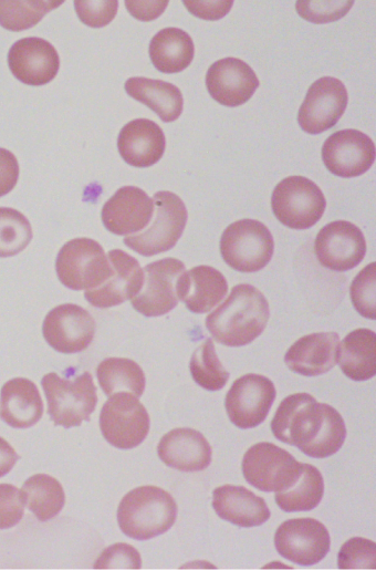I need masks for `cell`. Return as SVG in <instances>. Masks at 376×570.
<instances>
[{"label": "cell", "instance_id": "obj_1", "mask_svg": "<svg viewBox=\"0 0 376 570\" xmlns=\"http://www.w3.org/2000/svg\"><path fill=\"white\" fill-rule=\"evenodd\" d=\"M270 308L255 287L241 283L231 289L227 299L206 318V328L218 343L243 346L265 329Z\"/></svg>", "mask_w": 376, "mask_h": 570}, {"label": "cell", "instance_id": "obj_2", "mask_svg": "<svg viewBox=\"0 0 376 570\" xmlns=\"http://www.w3.org/2000/svg\"><path fill=\"white\" fill-rule=\"evenodd\" d=\"M177 511V504L169 493L153 485L139 486L122 498L117 522L127 537L148 540L169 530Z\"/></svg>", "mask_w": 376, "mask_h": 570}, {"label": "cell", "instance_id": "obj_3", "mask_svg": "<svg viewBox=\"0 0 376 570\" xmlns=\"http://www.w3.org/2000/svg\"><path fill=\"white\" fill-rule=\"evenodd\" d=\"M41 385L48 401V413L54 425L70 428L90 419L97 403L96 386L90 372L86 371L74 380L62 379L51 372L42 377Z\"/></svg>", "mask_w": 376, "mask_h": 570}, {"label": "cell", "instance_id": "obj_4", "mask_svg": "<svg viewBox=\"0 0 376 570\" xmlns=\"http://www.w3.org/2000/svg\"><path fill=\"white\" fill-rule=\"evenodd\" d=\"M152 221L140 232L124 238V243L135 252L150 257L170 250L182 235L187 209L176 194L155 193Z\"/></svg>", "mask_w": 376, "mask_h": 570}, {"label": "cell", "instance_id": "obj_5", "mask_svg": "<svg viewBox=\"0 0 376 570\" xmlns=\"http://www.w3.org/2000/svg\"><path fill=\"white\" fill-rule=\"evenodd\" d=\"M274 251L273 237L268 227L255 219H240L230 224L220 238L223 261L240 272L263 269Z\"/></svg>", "mask_w": 376, "mask_h": 570}, {"label": "cell", "instance_id": "obj_6", "mask_svg": "<svg viewBox=\"0 0 376 570\" xmlns=\"http://www.w3.org/2000/svg\"><path fill=\"white\" fill-rule=\"evenodd\" d=\"M272 211L276 219L292 229H307L324 214L326 200L321 188L304 176H289L273 189Z\"/></svg>", "mask_w": 376, "mask_h": 570}, {"label": "cell", "instance_id": "obj_7", "mask_svg": "<svg viewBox=\"0 0 376 570\" xmlns=\"http://www.w3.org/2000/svg\"><path fill=\"white\" fill-rule=\"evenodd\" d=\"M109 269L103 247L85 237L67 241L55 260L59 280L72 290H88L100 286L105 281Z\"/></svg>", "mask_w": 376, "mask_h": 570}, {"label": "cell", "instance_id": "obj_8", "mask_svg": "<svg viewBox=\"0 0 376 570\" xmlns=\"http://www.w3.org/2000/svg\"><path fill=\"white\" fill-rule=\"evenodd\" d=\"M241 469L246 480L254 488L278 493L297 479L302 464L273 443L260 442L244 453Z\"/></svg>", "mask_w": 376, "mask_h": 570}, {"label": "cell", "instance_id": "obj_9", "mask_svg": "<svg viewBox=\"0 0 376 570\" xmlns=\"http://www.w3.org/2000/svg\"><path fill=\"white\" fill-rule=\"evenodd\" d=\"M149 415L138 397L116 393L108 397L100 413L103 437L114 447L129 449L138 446L149 431Z\"/></svg>", "mask_w": 376, "mask_h": 570}, {"label": "cell", "instance_id": "obj_10", "mask_svg": "<svg viewBox=\"0 0 376 570\" xmlns=\"http://www.w3.org/2000/svg\"><path fill=\"white\" fill-rule=\"evenodd\" d=\"M140 290L130 299L133 308L145 317H158L173 310L179 300V280L185 265L173 257L150 262L144 268Z\"/></svg>", "mask_w": 376, "mask_h": 570}, {"label": "cell", "instance_id": "obj_11", "mask_svg": "<svg viewBox=\"0 0 376 570\" xmlns=\"http://www.w3.org/2000/svg\"><path fill=\"white\" fill-rule=\"evenodd\" d=\"M275 396V386L270 379L249 373L232 383L226 394L224 407L233 425L253 428L264 422Z\"/></svg>", "mask_w": 376, "mask_h": 570}, {"label": "cell", "instance_id": "obj_12", "mask_svg": "<svg viewBox=\"0 0 376 570\" xmlns=\"http://www.w3.org/2000/svg\"><path fill=\"white\" fill-rule=\"evenodd\" d=\"M274 546L280 556L300 566H313L327 555L331 538L326 527L314 518L283 521L274 533Z\"/></svg>", "mask_w": 376, "mask_h": 570}, {"label": "cell", "instance_id": "obj_13", "mask_svg": "<svg viewBox=\"0 0 376 570\" xmlns=\"http://www.w3.org/2000/svg\"><path fill=\"white\" fill-rule=\"evenodd\" d=\"M323 417V403L307 393H295L282 400L271 421L276 439L302 450L315 436Z\"/></svg>", "mask_w": 376, "mask_h": 570}, {"label": "cell", "instance_id": "obj_14", "mask_svg": "<svg viewBox=\"0 0 376 570\" xmlns=\"http://www.w3.org/2000/svg\"><path fill=\"white\" fill-rule=\"evenodd\" d=\"M348 95L345 85L333 76L316 80L307 90L297 114L301 128L312 135L332 128L345 112Z\"/></svg>", "mask_w": 376, "mask_h": 570}, {"label": "cell", "instance_id": "obj_15", "mask_svg": "<svg viewBox=\"0 0 376 570\" xmlns=\"http://www.w3.org/2000/svg\"><path fill=\"white\" fill-rule=\"evenodd\" d=\"M372 138L358 129L346 128L331 134L322 146V160L332 174L352 178L366 173L375 162Z\"/></svg>", "mask_w": 376, "mask_h": 570}, {"label": "cell", "instance_id": "obj_16", "mask_svg": "<svg viewBox=\"0 0 376 570\" xmlns=\"http://www.w3.org/2000/svg\"><path fill=\"white\" fill-rule=\"evenodd\" d=\"M48 344L61 353H77L93 341L95 321L84 308L64 303L50 310L42 324Z\"/></svg>", "mask_w": 376, "mask_h": 570}, {"label": "cell", "instance_id": "obj_17", "mask_svg": "<svg viewBox=\"0 0 376 570\" xmlns=\"http://www.w3.org/2000/svg\"><path fill=\"white\" fill-rule=\"evenodd\" d=\"M314 250L323 267L346 271L363 260L366 241L357 226L346 220H336L321 228L315 238Z\"/></svg>", "mask_w": 376, "mask_h": 570}, {"label": "cell", "instance_id": "obj_18", "mask_svg": "<svg viewBox=\"0 0 376 570\" xmlns=\"http://www.w3.org/2000/svg\"><path fill=\"white\" fill-rule=\"evenodd\" d=\"M109 273L100 286L85 290V299L96 308L118 305L132 299L140 290L144 271L139 262L121 249H113L106 255Z\"/></svg>", "mask_w": 376, "mask_h": 570}, {"label": "cell", "instance_id": "obj_19", "mask_svg": "<svg viewBox=\"0 0 376 570\" xmlns=\"http://www.w3.org/2000/svg\"><path fill=\"white\" fill-rule=\"evenodd\" d=\"M8 65L20 82L38 86L55 77L60 68V58L49 41L38 37H27L11 45L8 52Z\"/></svg>", "mask_w": 376, "mask_h": 570}, {"label": "cell", "instance_id": "obj_20", "mask_svg": "<svg viewBox=\"0 0 376 570\" xmlns=\"http://www.w3.org/2000/svg\"><path fill=\"white\" fill-rule=\"evenodd\" d=\"M259 84L251 66L237 58L220 59L206 73V86L211 97L229 107L244 104Z\"/></svg>", "mask_w": 376, "mask_h": 570}, {"label": "cell", "instance_id": "obj_21", "mask_svg": "<svg viewBox=\"0 0 376 570\" xmlns=\"http://www.w3.org/2000/svg\"><path fill=\"white\" fill-rule=\"evenodd\" d=\"M154 213L153 199L136 186H123L103 205L104 227L114 235H129L143 230Z\"/></svg>", "mask_w": 376, "mask_h": 570}, {"label": "cell", "instance_id": "obj_22", "mask_svg": "<svg viewBox=\"0 0 376 570\" xmlns=\"http://www.w3.org/2000/svg\"><path fill=\"white\" fill-rule=\"evenodd\" d=\"M160 460L181 471H199L211 463V446L198 431L179 427L166 433L157 445Z\"/></svg>", "mask_w": 376, "mask_h": 570}, {"label": "cell", "instance_id": "obj_23", "mask_svg": "<svg viewBox=\"0 0 376 570\" xmlns=\"http://www.w3.org/2000/svg\"><path fill=\"white\" fill-rule=\"evenodd\" d=\"M340 335L316 332L296 340L286 351L284 362L294 373L315 376L332 370L337 362Z\"/></svg>", "mask_w": 376, "mask_h": 570}, {"label": "cell", "instance_id": "obj_24", "mask_svg": "<svg viewBox=\"0 0 376 570\" xmlns=\"http://www.w3.org/2000/svg\"><path fill=\"white\" fill-rule=\"evenodd\" d=\"M165 146L163 129L147 118H136L126 123L117 137L121 157L134 167H149L159 162Z\"/></svg>", "mask_w": 376, "mask_h": 570}, {"label": "cell", "instance_id": "obj_25", "mask_svg": "<svg viewBox=\"0 0 376 570\" xmlns=\"http://www.w3.org/2000/svg\"><path fill=\"white\" fill-rule=\"evenodd\" d=\"M212 507L221 519L246 528L261 526L271 516L265 500L241 485L215 488Z\"/></svg>", "mask_w": 376, "mask_h": 570}, {"label": "cell", "instance_id": "obj_26", "mask_svg": "<svg viewBox=\"0 0 376 570\" xmlns=\"http://www.w3.org/2000/svg\"><path fill=\"white\" fill-rule=\"evenodd\" d=\"M43 414V402L36 385L29 379L14 377L0 391V418L11 427L28 428Z\"/></svg>", "mask_w": 376, "mask_h": 570}, {"label": "cell", "instance_id": "obj_27", "mask_svg": "<svg viewBox=\"0 0 376 570\" xmlns=\"http://www.w3.org/2000/svg\"><path fill=\"white\" fill-rule=\"evenodd\" d=\"M228 291L223 274L210 266L185 271L179 280L178 297L194 313H205L218 304Z\"/></svg>", "mask_w": 376, "mask_h": 570}, {"label": "cell", "instance_id": "obj_28", "mask_svg": "<svg viewBox=\"0 0 376 570\" xmlns=\"http://www.w3.org/2000/svg\"><path fill=\"white\" fill-rule=\"evenodd\" d=\"M124 87L130 97L147 105L165 123L176 121L182 112V94L169 82L134 76L125 82Z\"/></svg>", "mask_w": 376, "mask_h": 570}, {"label": "cell", "instance_id": "obj_29", "mask_svg": "<svg viewBox=\"0 0 376 570\" xmlns=\"http://www.w3.org/2000/svg\"><path fill=\"white\" fill-rule=\"evenodd\" d=\"M337 362L353 381H366L376 374V333L366 328L349 332L338 345Z\"/></svg>", "mask_w": 376, "mask_h": 570}, {"label": "cell", "instance_id": "obj_30", "mask_svg": "<svg viewBox=\"0 0 376 570\" xmlns=\"http://www.w3.org/2000/svg\"><path fill=\"white\" fill-rule=\"evenodd\" d=\"M149 58L161 73H178L192 61L195 46L190 35L179 28L158 31L149 43Z\"/></svg>", "mask_w": 376, "mask_h": 570}, {"label": "cell", "instance_id": "obj_31", "mask_svg": "<svg viewBox=\"0 0 376 570\" xmlns=\"http://www.w3.org/2000/svg\"><path fill=\"white\" fill-rule=\"evenodd\" d=\"M96 375L101 388L107 396L124 392L139 397L144 393L145 374L133 360L124 357L104 359L97 365Z\"/></svg>", "mask_w": 376, "mask_h": 570}, {"label": "cell", "instance_id": "obj_32", "mask_svg": "<svg viewBox=\"0 0 376 570\" xmlns=\"http://www.w3.org/2000/svg\"><path fill=\"white\" fill-rule=\"evenodd\" d=\"M324 494V479L313 465L302 464L297 479L274 496L280 509L285 512L309 511L318 506Z\"/></svg>", "mask_w": 376, "mask_h": 570}, {"label": "cell", "instance_id": "obj_33", "mask_svg": "<svg viewBox=\"0 0 376 570\" xmlns=\"http://www.w3.org/2000/svg\"><path fill=\"white\" fill-rule=\"evenodd\" d=\"M24 502L40 521L54 518L63 508L65 494L62 485L54 477L36 474L29 477L21 489Z\"/></svg>", "mask_w": 376, "mask_h": 570}, {"label": "cell", "instance_id": "obj_34", "mask_svg": "<svg viewBox=\"0 0 376 570\" xmlns=\"http://www.w3.org/2000/svg\"><path fill=\"white\" fill-rule=\"evenodd\" d=\"M346 437L342 415L333 406L323 403V417L313 439L301 450L313 458H325L336 454Z\"/></svg>", "mask_w": 376, "mask_h": 570}, {"label": "cell", "instance_id": "obj_35", "mask_svg": "<svg viewBox=\"0 0 376 570\" xmlns=\"http://www.w3.org/2000/svg\"><path fill=\"white\" fill-rule=\"evenodd\" d=\"M189 370L194 381L202 388L211 392L224 387L230 375L220 362L210 338H206L194 351Z\"/></svg>", "mask_w": 376, "mask_h": 570}, {"label": "cell", "instance_id": "obj_36", "mask_svg": "<svg viewBox=\"0 0 376 570\" xmlns=\"http://www.w3.org/2000/svg\"><path fill=\"white\" fill-rule=\"evenodd\" d=\"M55 1H1L0 25L10 31H22L34 27L51 10L61 6Z\"/></svg>", "mask_w": 376, "mask_h": 570}, {"label": "cell", "instance_id": "obj_37", "mask_svg": "<svg viewBox=\"0 0 376 570\" xmlns=\"http://www.w3.org/2000/svg\"><path fill=\"white\" fill-rule=\"evenodd\" d=\"M32 239L28 218L17 209L0 207V257H11L22 251Z\"/></svg>", "mask_w": 376, "mask_h": 570}, {"label": "cell", "instance_id": "obj_38", "mask_svg": "<svg viewBox=\"0 0 376 570\" xmlns=\"http://www.w3.org/2000/svg\"><path fill=\"white\" fill-rule=\"evenodd\" d=\"M349 294L355 310L367 319L376 318V262L368 263L353 279Z\"/></svg>", "mask_w": 376, "mask_h": 570}, {"label": "cell", "instance_id": "obj_39", "mask_svg": "<svg viewBox=\"0 0 376 570\" xmlns=\"http://www.w3.org/2000/svg\"><path fill=\"white\" fill-rule=\"evenodd\" d=\"M337 567L338 569H375V541L362 537L348 539L338 551Z\"/></svg>", "mask_w": 376, "mask_h": 570}, {"label": "cell", "instance_id": "obj_40", "mask_svg": "<svg viewBox=\"0 0 376 570\" xmlns=\"http://www.w3.org/2000/svg\"><path fill=\"white\" fill-rule=\"evenodd\" d=\"M354 1H312L299 0L295 3L297 13L312 23L334 22L343 18Z\"/></svg>", "mask_w": 376, "mask_h": 570}, {"label": "cell", "instance_id": "obj_41", "mask_svg": "<svg viewBox=\"0 0 376 570\" xmlns=\"http://www.w3.org/2000/svg\"><path fill=\"white\" fill-rule=\"evenodd\" d=\"M94 569H139L140 555L127 543H115L105 548L94 563Z\"/></svg>", "mask_w": 376, "mask_h": 570}, {"label": "cell", "instance_id": "obj_42", "mask_svg": "<svg viewBox=\"0 0 376 570\" xmlns=\"http://www.w3.org/2000/svg\"><path fill=\"white\" fill-rule=\"evenodd\" d=\"M80 20L91 28H102L116 15L118 1H74Z\"/></svg>", "mask_w": 376, "mask_h": 570}, {"label": "cell", "instance_id": "obj_43", "mask_svg": "<svg viewBox=\"0 0 376 570\" xmlns=\"http://www.w3.org/2000/svg\"><path fill=\"white\" fill-rule=\"evenodd\" d=\"M24 505L19 488L11 484H0V529L15 526L23 517Z\"/></svg>", "mask_w": 376, "mask_h": 570}, {"label": "cell", "instance_id": "obj_44", "mask_svg": "<svg viewBox=\"0 0 376 570\" xmlns=\"http://www.w3.org/2000/svg\"><path fill=\"white\" fill-rule=\"evenodd\" d=\"M187 10L203 20H219L223 18L231 9L233 1H182Z\"/></svg>", "mask_w": 376, "mask_h": 570}, {"label": "cell", "instance_id": "obj_45", "mask_svg": "<svg viewBox=\"0 0 376 570\" xmlns=\"http://www.w3.org/2000/svg\"><path fill=\"white\" fill-rule=\"evenodd\" d=\"M19 178L17 157L8 149L0 147V197L10 193Z\"/></svg>", "mask_w": 376, "mask_h": 570}, {"label": "cell", "instance_id": "obj_46", "mask_svg": "<svg viewBox=\"0 0 376 570\" xmlns=\"http://www.w3.org/2000/svg\"><path fill=\"white\" fill-rule=\"evenodd\" d=\"M168 1H125V7L128 12L140 21H152L158 18L166 7Z\"/></svg>", "mask_w": 376, "mask_h": 570}, {"label": "cell", "instance_id": "obj_47", "mask_svg": "<svg viewBox=\"0 0 376 570\" xmlns=\"http://www.w3.org/2000/svg\"><path fill=\"white\" fill-rule=\"evenodd\" d=\"M19 455L13 447L0 437V477L7 475L15 465Z\"/></svg>", "mask_w": 376, "mask_h": 570}]
</instances>
